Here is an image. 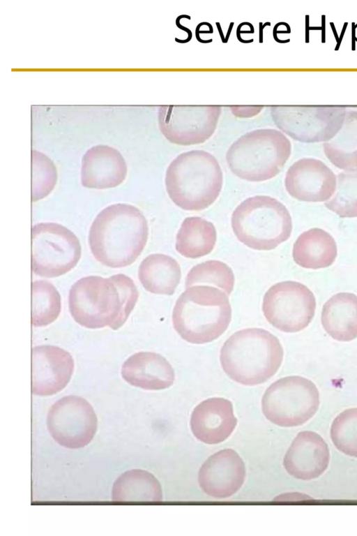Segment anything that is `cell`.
Returning a JSON list of instances; mask_svg holds the SVG:
<instances>
[{
  "mask_svg": "<svg viewBox=\"0 0 357 536\" xmlns=\"http://www.w3.org/2000/svg\"><path fill=\"white\" fill-rule=\"evenodd\" d=\"M57 181V170L53 161L44 154L31 151V201L49 195Z\"/></svg>",
  "mask_w": 357,
  "mask_h": 536,
  "instance_id": "cell-31",
  "label": "cell"
},
{
  "mask_svg": "<svg viewBox=\"0 0 357 536\" xmlns=\"http://www.w3.org/2000/svg\"><path fill=\"white\" fill-rule=\"evenodd\" d=\"M233 232L241 243L257 251H270L286 241L292 231L291 216L279 200L256 195L243 201L231 216Z\"/></svg>",
  "mask_w": 357,
  "mask_h": 536,
  "instance_id": "cell-7",
  "label": "cell"
},
{
  "mask_svg": "<svg viewBox=\"0 0 357 536\" xmlns=\"http://www.w3.org/2000/svg\"><path fill=\"white\" fill-rule=\"evenodd\" d=\"M347 110L342 107L273 106L275 125L295 140L312 143L331 140L341 128Z\"/></svg>",
  "mask_w": 357,
  "mask_h": 536,
  "instance_id": "cell-10",
  "label": "cell"
},
{
  "mask_svg": "<svg viewBox=\"0 0 357 536\" xmlns=\"http://www.w3.org/2000/svg\"><path fill=\"white\" fill-rule=\"evenodd\" d=\"M319 406V393L314 382L299 375L282 378L272 383L261 399V410L272 423L298 426L311 419Z\"/></svg>",
  "mask_w": 357,
  "mask_h": 536,
  "instance_id": "cell-8",
  "label": "cell"
},
{
  "mask_svg": "<svg viewBox=\"0 0 357 536\" xmlns=\"http://www.w3.org/2000/svg\"><path fill=\"white\" fill-rule=\"evenodd\" d=\"M330 460L328 445L318 433L305 431L298 433L284 457L287 472L296 479L317 478L327 469Z\"/></svg>",
  "mask_w": 357,
  "mask_h": 536,
  "instance_id": "cell-17",
  "label": "cell"
},
{
  "mask_svg": "<svg viewBox=\"0 0 357 536\" xmlns=\"http://www.w3.org/2000/svg\"><path fill=\"white\" fill-rule=\"evenodd\" d=\"M316 299L301 283L287 281L272 285L265 293L262 311L266 320L280 331L294 333L306 328L312 320Z\"/></svg>",
  "mask_w": 357,
  "mask_h": 536,
  "instance_id": "cell-11",
  "label": "cell"
},
{
  "mask_svg": "<svg viewBox=\"0 0 357 536\" xmlns=\"http://www.w3.org/2000/svg\"><path fill=\"white\" fill-rule=\"evenodd\" d=\"M112 500L117 502H160L162 500L161 485L151 472L132 469L121 474L114 482Z\"/></svg>",
  "mask_w": 357,
  "mask_h": 536,
  "instance_id": "cell-25",
  "label": "cell"
},
{
  "mask_svg": "<svg viewBox=\"0 0 357 536\" xmlns=\"http://www.w3.org/2000/svg\"><path fill=\"white\" fill-rule=\"evenodd\" d=\"M217 233L214 225L201 217L185 218L176 239V251L187 258H199L214 248Z\"/></svg>",
  "mask_w": 357,
  "mask_h": 536,
  "instance_id": "cell-24",
  "label": "cell"
},
{
  "mask_svg": "<svg viewBox=\"0 0 357 536\" xmlns=\"http://www.w3.org/2000/svg\"><path fill=\"white\" fill-rule=\"evenodd\" d=\"M331 163L347 172L357 171V111L347 112L337 133L323 144Z\"/></svg>",
  "mask_w": 357,
  "mask_h": 536,
  "instance_id": "cell-26",
  "label": "cell"
},
{
  "mask_svg": "<svg viewBox=\"0 0 357 536\" xmlns=\"http://www.w3.org/2000/svg\"><path fill=\"white\" fill-rule=\"evenodd\" d=\"M138 296L135 283L125 274L109 278L88 276L70 288L69 311L82 327L92 329L109 327L117 330L128 320Z\"/></svg>",
  "mask_w": 357,
  "mask_h": 536,
  "instance_id": "cell-1",
  "label": "cell"
},
{
  "mask_svg": "<svg viewBox=\"0 0 357 536\" xmlns=\"http://www.w3.org/2000/svg\"><path fill=\"white\" fill-rule=\"evenodd\" d=\"M148 237V223L142 212L133 205L117 203L96 216L89 229V245L98 262L122 268L137 259Z\"/></svg>",
  "mask_w": 357,
  "mask_h": 536,
  "instance_id": "cell-2",
  "label": "cell"
},
{
  "mask_svg": "<svg viewBox=\"0 0 357 536\" xmlns=\"http://www.w3.org/2000/svg\"><path fill=\"white\" fill-rule=\"evenodd\" d=\"M77 237L63 225L40 223L31 228V269L38 276L54 278L73 269L81 258Z\"/></svg>",
  "mask_w": 357,
  "mask_h": 536,
  "instance_id": "cell-9",
  "label": "cell"
},
{
  "mask_svg": "<svg viewBox=\"0 0 357 536\" xmlns=\"http://www.w3.org/2000/svg\"><path fill=\"white\" fill-rule=\"evenodd\" d=\"M321 324L326 333L338 341H351L357 338V296L340 292L324 305Z\"/></svg>",
  "mask_w": 357,
  "mask_h": 536,
  "instance_id": "cell-21",
  "label": "cell"
},
{
  "mask_svg": "<svg viewBox=\"0 0 357 536\" xmlns=\"http://www.w3.org/2000/svg\"><path fill=\"white\" fill-rule=\"evenodd\" d=\"M121 374L130 385L146 390L169 388L175 379L169 362L153 352H139L130 355L123 364Z\"/></svg>",
  "mask_w": 357,
  "mask_h": 536,
  "instance_id": "cell-20",
  "label": "cell"
},
{
  "mask_svg": "<svg viewBox=\"0 0 357 536\" xmlns=\"http://www.w3.org/2000/svg\"><path fill=\"white\" fill-rule=\"evenodd\" d=\"M283 355L275 336L263 329L248 328L234 333L224 343L220 359L229 378L253 386L265 382L276 373Z\"/></svg>",
  "mask_w": 357,
  "mask_h": 536,
  "instance_id": "cell-3",
  "label": "cell"
},
{
  "mask_svg": "<svg viewBox=\"0 0 357 536\" xmlns=\"http://www.w3.org/2000/svg\"><path fill=\"white\" fill-rule=\"evenodd\" d=\"M245 468L240 456L234 449H222L208 458L198 473L202 490L215 498L231 496L242 486Z\"/></svg>",
  "mask_w": 357,
  "mask_h": 536,
  "instance_id": "cell-16",
  "label": "cell"
},
{
  "mask_svg": "<svg viewBox=\"0 0 357 536\" xmlns=\"http://www.w3.org/2000/svg\"><path fill=\"white\" fill-rule=\"evenodd\" d=\"M337 255L334 238L321 228H312L297 238L294 244V261L305 269H318L331 266Z\"/></svg>",
  "mask_w": 357,
  "mask_h": 536,
  "instance_id": "cell-22",
  "label": "cell"
},
{
  "mask_svg": "<svg viewBox=\"0 0 357 536\" xmlns=\"http://www.w3.org/2000/svg\"><path fill=\"white\" fill-rule=\"evenodd\" d=\"M74 360L66 350L54 345L31 350V392L47 396L63 389L74 371Z\"/></svg>",
  "mask_w": 357,
  "mask_h": 536,
  "instance_id": "cell-15",
  "label": "cell"
},
{
  "mask_svg": "<svg viewBox=\"0 0 357 536\" xmlns=\"http://www.w3.org/2000/svg\"><path fill=\"white\" fill-rule=\"evenodd\" d=\"M324 204L341 218L357 217V171L337 174L335 191Z\"/></svg>",
  "mask_w": 357,
  "mask_h": 536,
  "instance_id": "cell-29",
  "label": "cell"
},
{
  "mask_svg": "<svg viewBox=\"0 0 357 536\" xmlns=\"http://www.w3.org/2000/svg\"><path fill=\"white\" fill-rule=\"evenodd\" d=\"M291 152V142L282 132L262 128L248 132L236 140L227 151L226 161L238 177L264 181L280 172Z\"/></svg>",
  "mask_w": 357,
  "mask_h": 536,
  "instance_id": "cell-6",
  "label": "cell"
},
{
  "mask_svg": "<svg viewBox=\"0 0 357 536\" xmlns=\"http://www.w3.org/2000/svg\"><path fill=\"white\" fill-rule=\"evenodd\" d=\"M331 438L339 451L357 458V408L347 409L334 419Z\"/></svg>",
  "mask_w": 357,
  "mask_h": 536,
  "instance_id": "cell-30",
  "label": "cell"
},
{
  "mask_svg": "<svg viewBox=\"0 0 357 536\" xmlns=\"http://www.w3.org/2000/svg\"><path fill=\"white\" fill-rule=\"evenodd\" d=\"M138 277L148 292L172 295L180 283L181 270L178 262L171 256L154 253L142 260Z\"/></svg>",
  "mask_w": 357,
  "mask_h": 536,
  "instance_id": "cell-23",
  "label": "cell"
},
{
  "mask_svg": "<svg viewBox=\"0 0 357 536\" xmlns=\"http://www.w3.org/2000/svg\"><path fill=\"white\" fill-rule=\"evenodd\" d=\"M220 114V106L162 105L158 112V126L173 144H202L214 133Z\"/></svg>",
  "mask_w": 357,
  "mask_h": 536,
  "instance_id": "cell-13",
  "label": "cell"
},
{
  "mask_svg": "<svg viewBox=\"0 0 357 536\" xmlns=\"http://www.w3.org/2000/svg\"><path fill=\"white\" fill-rule=\"evenodd\" d=\"M61 310V295L57 289L45 280L31 283V324L47 326L56 320Z\"/></svg>",
  "mask_w": 357,
  "mask_h": 536,
  "instance_id": "cell-27",
  "label": "cell"
},
{
  "mask_svg": "<svg viewBox=\"0 0 357 536\" xmlns=\"http://www.w3.org/2000/svg\"><path fill=\"white\" fill-rule=\"evenodd\" d=\"M223 174L218 160L203 150L182 153L169 165L165 186L169 197L178 207L200 211L218 198Z\"/></svg>",
  "mask_w": 357,
  "mask_h": 536,
  "instance_id": "cell-4",
  "label": "cell"
},
{
  "mask_svg": "<svg viewBox=\"0 0 357 536\" xmlns=\"http://www.w3.org/2000/svg\"><path fill=\"white\" fill-rule=\"evenodd\" d=\"M232 269L220 260H207L194 266L185 278V288L196 284L218 288L229 296L234 286Z\"/></svg>",
  "mask_w": 357,
  "mask_h": 536,
  "instance_id": "cell-28",
  "label": "cell"
},
{
  "mask_svg": "<svg viewBox=\"0 0 357 536\" xmlns=\"http://www.w3.org/2000/svg\"><path fill=\"white\" fill-rule=\"evenodd\" d=\"M337 178L320 160L304 158L296 161L287 170L284 186L294 198L307 202L328 201L334 194Z\"/></svg>",
  "mask_w": 357,
  "mask_h": 536,
  "instance_id": "cell-14",
  "label": "cell"
},
{
  "mask_svg": "<svg viewBox=\"0 0 357 536\" xmlns=\"http://www.w3.org/2000/svg\"><path fill=\"white\" fill-rule=\"evenodd\" d=\"M190 424L197 439L213 445L225 441L231 436L237 419L231 402L215 397L203 401L195 408Z\"/></svg>",
  "mask_w": 357,
  "mask_h": 536,
  "instance_id": "cell-19",
  "label": "cell"
},
{
  "mask_svg": "<svg viewBox=\"0 0 357 536\" xmlns=\"http://www.w3.org/2000/svg\"><path fill=\"white\" fill-rule=\"evenodd\" d=\"M231 320L229 296L211 285L187 288L176 302L172 323L185 341L204 344L220 337Z\"/></svg>",
  "mask_w": 357,
  "mask_h": 536,
  "instance_id": "cell-5",
  "label": "cell"
},
{
  "mask_svg": "<svg viewBox=\"0 0 357 536\" xmlns=\"http://www.w3.org/2000/svg\"><path fill=\"white\" fill-rule=\"evenodd\" d=\"M47 427L54 440L69 449L87 445L98 429L92 405L82 397L69 395L57 400L49 409Z\"/></svg>",
  "mask_w": 357,
  "mask_h": 536,
  "instance_id": "cell-12",
  "label": "cell"
},
{
  "mask_svg": "<svg viewBox=\"0 0 357 536\" xmlns=\"http://www.w3.org/2000/svg\"><path fill=\"white\" fill-rule=\"evenodd\" d=\"M128 167L121 154L107 145L92 147L82 159L81 184L93 189L115 188L126 178Z\"/></svg>",
  "mask_w": 357,
  "mask_h": 536,
  "instance_id": "cell-18",
  "label": "cell"
}]
</instances>
